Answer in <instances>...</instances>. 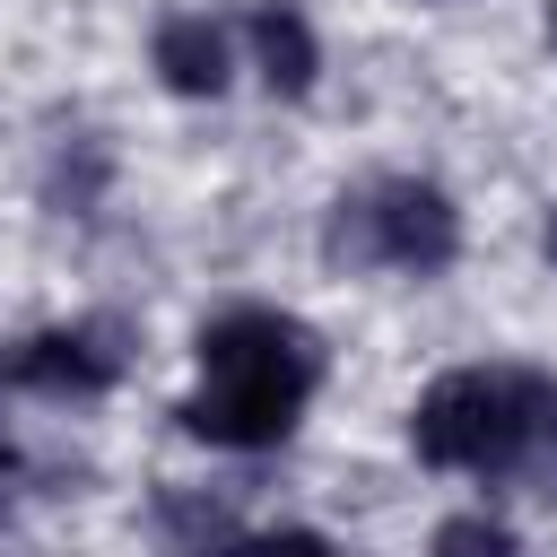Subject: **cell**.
Returning a JSON list of instances; mask_svg holds the SVG:
<instances>
[{"mask_svg":"<svg viewBox=\"0 0 557 557\" xmlns=\"http://www.w3.org/2000/svg\"><path fill=\"white\" fill-rule=\"evenodd\" d=\"M322 383V348L296 313H270V305H235L200 331V392L174 409L200 444H226V453H261V444H287L305 400Z\"/></svg>","mask_w":557,"mask_h":557,"instance_id":"6da1fadb","label":"cell"},{"mask_svg":"<svg viewBox=\"0 0 557 557\" xmlns=\"http://www.w3.org/2000/svg\"><path fill=\"white\" fill-rule=\"evenodd\" d=\"M409 444H418L426 470L540 479L557 496V383L548 374H505V366H461L418 400Z\"/></svg>","mask_w":557,"mask_h":557,"instance_id":"7a4b0ae2","label":"cell"},{"mask_svg":"<svg viewBox=\"0 0 557 557\" xmlns=\"http://www.w3.org/2000/svg\"><path fill=\"white\" fill-rule=\"evenodd\" d=\"M461 252V218L435 183L418 174H392V183H366L331 209V261L348 270H409V278H435L453 270Z\"/></svg>","mask_w":557,"mask_h":557,"instance_id":"3957f363","label":"cell"},{"mask_svg":"<svg viewBox=\"0 0 557 557\" xmlns=\"http://www.w3.org/2000/svg\"><path fill=\"white\" fill-rule=\"evenodd\" d=\"M113 374H122L113 322H61V331H35L9 348V383L44 392V400H96V392H113Z\"/></svg>","mask_w":557,"mask_h":557,"instance_id":"277c9868","label":"cell"},{"mask_svg":"<svg viewBox=\"0 0 557 557\" xmlns=\"http://www.w3.org/2000/svg\"><path fill=\"white\" fill-rule=\"evenodd\" d=\"M252 70L270 78V96H305V87H313L322 44H313V26H305L296 0H261V9H252Z\"/></svg>","mask_w":557,"mask_h":557,"instance_id":"5b68a950","label":"cell"},{"mask_svg":"<svg viewBox=\"0 0 557 557\" xmlns=\"http://www.w3.org/2000/svg\"><path fill=\"white\" fill-rule=\"evenodd\" d=\"M157 78L174 96H218L226 87V35L209 17H165L157 26Z\"/></svg>","mask_w":557,"mask_h":557,"instance_id":"8992f818","label":"cell"},{"mask_svg":"<svg viewBox=\"0 0 557 557\" xmlns=\"http://www.w3.org/2000/svg\"><path fill=\"white\" fill-rule=\"evenodd\" d=\"M165 531H174V540H244L235 513H218V505H183V496H165Z\"/></svg>","mask_w":557,"mask_h":557,"instance_id":"52a82bcc","label":"cell"},{"mask_svg":"<svg viewBox=\"0 0 557 557\" xmlns=\"http://www.w3.org/2000/svg\"><path fill=\"white\" fill-rule=\"evenodd\" d=\"M435 548H513V531H505V522H487V513H461V522H444V531H435Z\"/></svg>","mask_w":557,"mask_h":557,"instance_id":"ba28073f","label":"cell"},{"mask_svg":"<svg viewBox=\"0 0 557 557\" xmlns=\"http://www.w3.org/2000/svg\"><path fill=\"white\" fill-rule=\"evenodd\" d=\"M548 261H557V209H548Z\"/></svg>","mask_w":557,"mask_h":557,"instance_id":"9c48e42d","label":"cell"},{"mask_svg":"<svg viewBox=\"0 0 557 557\" xmlns=\"http://www.w3.org/2000/svg\"><path fill=\"white\" fill-rule=\"evenodd\" d=\"M548 35H557V0H548Z\"/></svg>","mask_w":557,"mask_h":557,"instance_id":"30bf717a","label":"cell"},{"mask_svg":"<svg viewBox=\"0 0 557 557\" xmlns=\"http://www.w3.org/2000/svg\"><path fill=\"white\" fill-rule=\"evenodd\" d=\"M0 470H9V435H0Z\"/></svg>","mask_w":557,"mask_h":557,"instance_id":"8fae6325","label":"cell"}]
</instances>
